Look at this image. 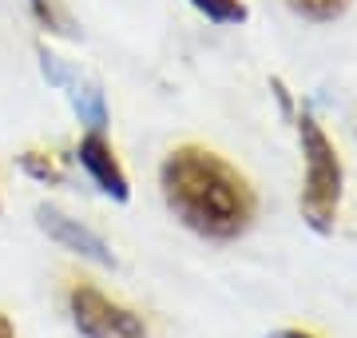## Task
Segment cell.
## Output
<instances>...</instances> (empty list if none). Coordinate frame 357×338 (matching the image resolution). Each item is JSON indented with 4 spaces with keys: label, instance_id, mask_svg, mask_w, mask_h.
Listing matches in <instances>:
<instances>
[{
    "label": "cell",
    "instance_id": "cell-4",
    "mask_svg": "<svg viewBox=\"0 0 357 338\" xmlns=\"http://www.w3.org/2000/svg\"><path fill=\"white\" fill-rule=\"evenodd\" d=\"M36 56H40V72H44V80L68 96V104H72V112L79 116V124H84L88 131L107 128V100H103L100 84L88 80L84 72H76V68L68 64V60H60L56 52H48L44 44L36 48Z\"/></svg>",
    "mask_w": 357,
    "mask_h": 338
},
{
    "label": "cell",
    "instance_id": "cell-6",
    "mask_svg": "<svg viewBox=\"0 0 357 338\" xmlns=\"http://www.w3.org/2000/svg\"><path fill=\"white\" fill-rule=\"evenodd\" d=\"M76 159H79V168L88 171V179L96 183L112 203H128L131 199V179H128V171H123V163L115 159L112 143H107L103 131H88V135L79 140Z\"/></svg>",
    "mask_w": 357,
    "mask_h": 338
},
{
    "label": "cell",
    "instance_id": "cell-11",
    "mask_svg": "<svg viewBox=\"0 0 357 338\" xmlns=\"http://www.w3.org/2000/svg\"><path fill=\"white\" fill-rule=\"evenodd\" d=\"M270 91H274V100H278L282 112L294 116V100H290V91H286V84H282V80H270Z\"/></svg>",
    "mask_w": 357,
    "mask_h": 338
},
{
    "label": "cell",
    "instance_id": "cell-10",
    "mask_svg": "<svg viewBox=\"0 0 357 338\" xmlns=\"http://www.w3.org/2000/svg\"><path fill=\"white\" fill-rule=\"evenodd\" d=\"M28 8L36 16L40 24L48 28V32H60V36H72V20L60 13V4L56 0H28Z\"/></svg>",
    "mask_w": 357,
    "mask_h": 338
},
{
    "label": "cell",
    "instance_id": "cell-12",
    "mask_svg": "<svg viewBox=\"0 0 357 338\" xmlns=\"http://www.w3.org/2000/svg\"><path fill=\"white\" fill-rule=\"evenodd\" d=\"M274 338H318V335H310V330H298V326H286V330H278Z\"/></svg>",
    "mask_w": 357,
    "mask_h": 338
},
{
    "label": "cell",
    "instance_id": "cell-5",
    "mask_svg": "<svg viewBox=\"0 0 357 338\" xmlns=\"http://www.w3.org/2000/svg\"><path fill=\"white\" fill-rule=\"evenodd\" d=\"M36 223H40V231L48 235V239H56L64 251H76L79 259L100 263V267H112V263H115L112 247H107L100 235L91 231L88 223L72 219L68 211L52 207V203H40V207H36Z\"/></svg>",
    "mask_w": 357,
    "mask_h": 338
},
{
    "label": "cell",
    "instance_id": "cell-1",
    "mask_svg": "<svg viewBox=\"0 0 357 338\" xmlns=\"http://www.w3.org/2000/svg\"><path fill=\"white\" fill-rule=\"evenodd\" d=\"M159 191H163L167 211L187 231H195L199 239H211V243L243 239L258 215L250 179L218 152L199 147V143H183L163 159Z\"/></svg>",
    "mask_w": 357,
    "mask_h": 338
},
{
    "label": "cell",
    "instance_id": "cell-7",
    "mask_svg": "<svg viewBox=\"0 0 357 338\" xmlns=\"http://www.w3.org/2000/svg\"><path fill=\"white\" fill-rule=\"evenodd\" d=\"M20 171L24 175H32L36 183H64V168H60V159L48 156V152H24L20 156Z\"/></svg>",
    "mask_w": 357,
    "mask_h": 338
},
{
    "label": "cell",
    "instance_id": "cell-8",
    "mask_svg": "<svg viewBox=\"0 0 357 338\" xmlns=\"http://www.w3.org/2000/svg\"><path fill=\"white\" fill-rule=\"evenodd\" d=\"M191 4L206 16V20H215V24H243L246 20L243 0H191Z\"/></svg>",
    "mask_w": 357,
    "mask_h": 338
},
{
    "label": "cell",
    "instance_id": "cell-2",
    "mask_svg": "<svg viewBox=\"0 0 357 338\" xmlns=\"http://www.w3.org/2000/svg\"><path fill=\"white\" fill-rule=\"evenodd\" d=\"M298 143H302V219L318 235H330L337 223V211H342V156L310 112L298 116Z\"/></svg>",
    "mask_w": 357,
    "mask_h": 338
},
{
    "label": "cell",
    "instance_id": "cell-13",
    "mask_svg": "<svg viewBox=\"0 0 357 338\" xmlns=\"http://www.w3.org/2000/svg\"><path fill=\"white\" fill-rule=\"evenodd\" d=\"M0 338H16L13 323H8V314H0Z\"/></svg>",
    "mask_w": 357,
    "mask_h": 338
},
{
    "label": "cell",
    "instance_id": "cell-3",
    "mask_svg": "<svg viewBox=\"0 0 357 338\" xmlns=\"http://www.w3.org/2000/svg\"><path fill=\"white\" fill-rule=\"evenodd\" d=\"M68 311L79 338H147V326L131 307L107 299L100 286L79 283L68 291Z\"/></svg>",
    "mask_w": 357,
    "mask_h": 338
},
{
    "label": "cell",
    "instance_id": "cell-9",
    "mask_svg": "<svg viewBox=\"0 0 357 338\" xmlns=\"http://www.w3.org/2000/svg\"><path fill=\"white\" fill-rule=\"evenodd\" d=\"M290 8L298 16H306V20L326 24V20H337V16L349 8V0H290Z\"/></svg>",
    "mask_w": 357,
    "mask_h": 338
}]
</instances>
